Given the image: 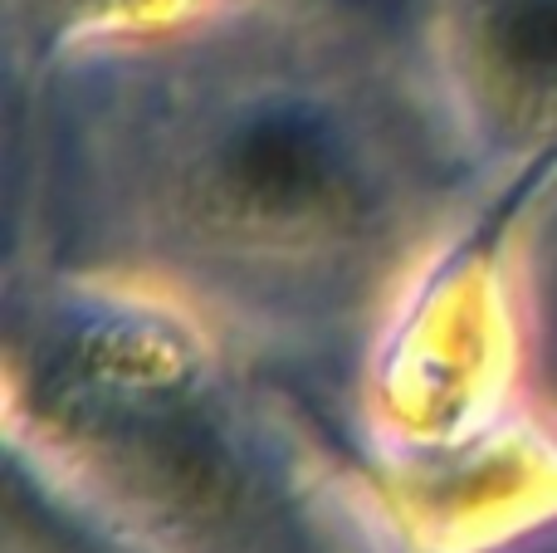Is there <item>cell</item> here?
Wrapping results in <instances>:
<instances>
[{"label": "cell", "mask_w": 557, "mask_h": 553, "mask_svg": "<svg viewBox=\"0 0 557 553\" xmlns=\"http://www.w3.org/2000/svg\"><path fill=\"white\" fill-rule=\"evenodd\" d=\"M186 0H54V10H69L78 25H113V20H147V15H172Z\"/></svg>", "instance_id": "3"}, {"label": "cell", "mask_w": 557, "mask_h": 553, "mask_svg": "<svg viewBox=\"0 0 557 553\" xmlns=\"http://www.w3.org/2000/svg\"><path fill=\"white\" fill-rule=\"evenodd\" d=\"M460 49L494 103L529 127L557 118V0H470Z\"/></svg>", "instance_id": "2"}, {"label": "cell", "mask_w": 557, "mask_h": 553, "mask_svg": "<svg viewBox=\"0 0 557 553\" xmlns=\"http://www.w3.org/2000/svg\"><path fill=\"white\" fill-rule=\"evenodd\" d=\"M39 397L49 437L78 446V476L137 525L191 544L235 525L240 480L215 456L201 362L152 314H88Z\"/></svg>", "instance_id": "1"}]
</instances>
